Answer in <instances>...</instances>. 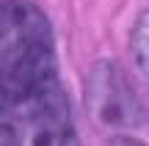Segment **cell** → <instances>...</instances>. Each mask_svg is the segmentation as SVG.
<instances>
[{
  "mask_svg": "<svg viewBox=\"0 0 149 146\" xmlns=\"http://www.w3.org/2000/svg\"><path fill=\"white\" fill-rule=\"evenodd\" d=\"M86 108L97 127L105 130H138L146 124V108L133 83L116 61H94L86 72Z\"/></svg>",
  "mask_w": 149,
  "mask_h": 146,
  "instance_id": "3",
  "label": "cell"
},
{
  "mask_svg": "<svg viewBox=\"0 0 149 146\" xmlns=\"http://www.w3.org/2000/svg\"><path fill=\"white\" fill-rule=\"evenodd\" d=\"M108 146H146V143L138 141V138H133V135H116V138H111Z\"/></svg>",
  "mask_w": 149,
  "mask_h": 146,
  "instance_id": "5",
  "label": "cell"
},
{
  "mask_svg": "<svg viewBox=\"0 0 149 146\" xmlns=\"http://www.w3.org/2000/svg\"><path fill=\"white\" fill-rule=\"evenodd\" d=\"M130 50H133V58L138 64L141 75L149 80V8L138 14L133 30H130Z\"/></svg>",
  "mask_w": 149,
  "mask_h": 146,
  "instance_id": "4",
  "label": "cell"
},
{
  "mask_svg": "<svg viewBox=\"0 0 149 146\" xmlns=\"http://www.w3.org/2000/svg\"><path fill=\"white\" fill-rule=\"evenodd\" d=\"M55 58L53 25L28 0H0V75Z\"/></svg>",
  "mask_w": 149,
  "mask_h": 146,
  "instance_id": "2",
  "label": "cell"
},
{
  "mask_svg": "<svg viewBox=\"0 0 149 146\" xmlns=\"http://www.w3.org/2000/svg\"><path fill=\"white\" fill-rule=\"evenodd\" d=\"M0 146H80L58 61L0 77Z\"/></svg>",
  "mask_w": 149,
  "mask_h": 146,
  "instance_id": "1",
  "label": "cell"
}]
</instances>
